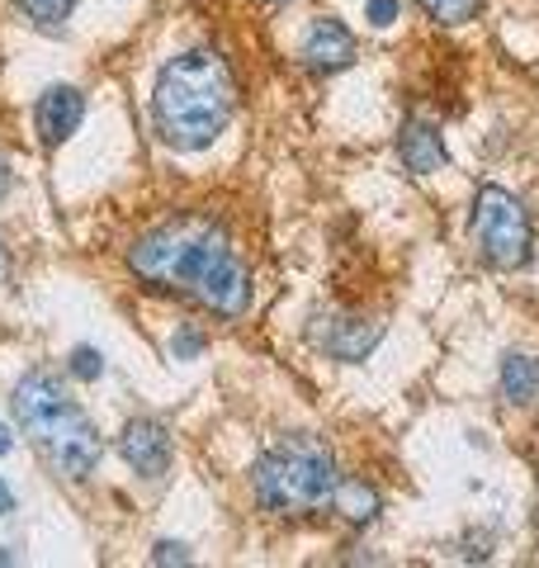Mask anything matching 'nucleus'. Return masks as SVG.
I'll use <instances>...</instances> for the list:
<instances>
[{
	"instance_id": "nucleus-1",
	"label": "nucleus",
	"mask_w": 539,
	"mask_h": 568,
	"mask_svg": "<svg viewBox=\"0 0 539 568\" xmlns=\"http://www.w3.org/2000/svg\"><path fill=\"white\" fill-rule=\"evenodd\" d=\"M129 271L156 294H185L213 317H242L251 308V271L213 219L156 223L129 246Z\"/></svg>"
},
{
	"instance_id": "nucleus-2",
	"label": "nucleus",
	"mask_w": 539,
	"mask_h": 568,
	"mask_svg": "<svg viewBox=\"0 0 539 568\" xmlns=\"http://www.w3.org/2000/svg\"><path fill=\"white\" fill-rule=\"evenodd\" d=\"M237 114V77L218 48H185L156 71L152 129L175 152L213 148Z\"/></svg>"
},
{
	"instance_id": "nucleus-3",
	"label": "nucleus",
	"mask_w": 539,
	"mask_h": 568,
	"mask_svg": "<svg viewBox=\"0 0 539 568\" xmlns=\"http://www.w3.org/2000/svg\"><path fill=\"white\" fill-rule=\"evenodd\" d=\"M14 417H20L24 436L33 440V450L43 455V465L67 478V484H85L104 459V440L95 432L85 407L71 398V388L52 375V369H29L14 384Z\"/></svg>"
},
{
	"instance_id": "nucleus-4",
	"label": "nucleus",
	"mask_w": 539,
	"mask_h": 568,
	"mask_svg": "<svg viewBox=\"0 0 539 568\" xmlns=\"http://www.w3.org/2000/svg\"><path fill=\"white\" fill-rule=\"evenodd\" d=\"M336 455L322 436L313 432H289L275 436L251 465V493L270 517L284 521H308L336 507Z\"/></svg>"
},
{
	"instance_id": "nucleus-5",
	"label": "nucleus",
	"mask_w": 539,
	"mask_h": 568,
	"mask_svg": "<svg viewBox=\"0 0 539 568\" xmlns=\"http://www.w3.org/2000/svg\"><path fill=\"white\" fill-rule=\"evenodd\" d=\"M469 237L478 246V256L492 271H526L535 261V223L530 209L501 185H478L474 194V213H469Z\"/></svg>"
},
{
	"instance_id": "nucleus-6",
	"label": "nucleus",
	"mask_w": 539,
	"mask_h": 568,
	"mask_svg": "<svg viewBox=\"0 0 539 568\" xmlns=\"http://www.w3.org/2000/svg\"><path fill=\"white\" fill-rule=\"evenodd\" d=\"M119 455L138 478H166L175 459V440L166 432V422L156 417H133L119 436Z\"/></svg>"
},
{
	"instance_id": "nucleus-7",
	"label": "nucleus",
	"mask_w": 539,
	"mask_h": 568,
	"mask_svg": "<svg viewBox=\"0 0 539 568\" xmlns=\"http://www.w3.org/2000/svg\"><path fill=\"white\" fill-rule=\"evenodd\" d=\"M313 342L327 351L332 361L359 365L374 346L384 342V323H374V317H355V313H327V317H317Z\"/></svg>"
},
{
	"instance_id": "nucleus-8",
	"label": "nucleus",
	"mask_w": 539,
	"mask_h": 568,
	"mask_svg": "<svg viewBox=\"0 0 539 568\" xmlns=\"http://www.w3.org/2000/svg\"><path fill=\"white\" fill-rule=\"evenodd\" d=\"M298 62L313 71V77H336L355 62V33L336 20V14H322V20L308 24L298 43Z\"/></svg>"
},
{
	"instance_id": "nucleus-9",
	"label": "nucleus",
	"mask_w": 539,
	"mask_h": 568,
	"mask_svg": "<svg viewBox=\"0 0 539 568\" xmlns=\"http://www.w3.org/2000/svg\"><path fill=\"white\" fill-rule=\"evenodd\" d=\"M85 123V95L77 85H48L33 104V129H39V142L52 152L62 148L67 138H77V129Z\"/></svg>"
},
{
	"instance_id": "nucleus-10",
	"label": "nucleus",
	"mask_w": 539,
	"mask_h": 568,
	"mask_svg": "<svg viewBox=\"0 0 539 568\" xmlns=\"http://www.w3.org/2000/svg\"><path fill=\"white\" fill-rule=\"evenodd\" d=\"M398 156L411 175H436L449 166V148H445V133L440 123L430 119H407L403 133H398Z\"/></svg>"
},
{
	"instance_id": "nucleus-11",
	"label": "nucleus",
	"mask_w": 539,
	"mask_h": 568,
	"mask_svg": "<svg viewBox=\"0 0 539 568\" xmlns=\"http://www.w3.org/2000/svg\"><path fill=\"white\" fill-rule=\"evenodd\" d=\"M501 398L511 407H530L539 398V361L511 351L507 361H501Z\"/></svg>"
},
{
	"instance_id": "nucleus-12",
	"label": "nucleus",
	"mask_w": 539,
	"mask_h": 568,
	"mask_svg": "<svg viewBox=\"0 0 539 568\" xmlns=\"http://www.w3.org/2000/svg\"><path fill=\"white\" fill-rule=\"evenodd\" d=\"M379 488L374 484H365V478H340V488H336V507L332 511H340L350 526H374L379 521Z\"/></svg>"
},
{
	"instance_id": "nucleus-13",
	"label": "nucleus",
	"mask_w": 539,
	"mask_h": 568,
	"mask_svg": "<svg viewBox=\"0 0 539 568\" xmlns=\"http://www.w3.org/2000/svg\"><path fill=\"white\" fill-rule=\"evenodd\" d=\"M20 10H24L29 20L39 24L43 33H58V29L71 20V10H77V0H20Z\"/></svg>"
},
{
	"instance_id": "nucleus-14",
	"label": "nucleus",
	"mask_w": 539,
	"mask_h": 568,
	"mask_svg": "<svg viewBox=\"0 0 539 568\" xmlns=\"http://www.w3.org/2000/svg\"><path fill=\"white\" fill-rule=\"evenodd\" d=\"M417 6H421L436 24L455 29V24H469V20H474V14L482 10V0H417Z\"/></svg>"
},
{
	"instance_id": "nucleus-15",
	"label": "nucleus",
	"mask_w": 539,
	"mask_h": 568,
	"mask_svg": "<svg viewBox=\"0 0 539 568\" xmlns=\"http://www.w3.org/2000/svg\"><path fill=\"white\" fill-rule=\"evenodd\" d=\"M67 375L81 379V384H95L104 375V355L95 346H77V351L67 355Z\"/></svg>"
},
{
	"instance_id": "nucleus-16",
	"label": "nucleus",
	"mask_w": 539,
	"mask_h": 568,
	"mask_svg": "<svg viewBox=\"0 0 539 568\" xmlns=\"http://www.w3.org/2000/svg\"><path fill=\"white\" fill-rule=\"evenodd\" d=\"M204 346H209V336H204L200 327H180V332L171 336V355H175V361H200Z\"/></svg>"
},
{
	"instance_id": "nucleus-17",
	"label": "nucleus",
	"mask_w": 539,
	"mask_h": 568,
	"mask_svg": "<svg viewBox=\"0 0 539 568\" xmlns=\"http://www.w3.org/2000/svg\"><path fill=\"white\" fill-rule=\"evenodd\" d=\"M365 20H369L374 29H388L393 20H398V0H369V6H365Z\"/></svg>"
},
{
	"instance_id": "nucleus-18",
	"label": "nucleus",
	"mask_w": 539,
	"mask_h": 568,
	"mask_svg": "<svg viewBox=\"0 0 539 568\" xmlns=\"http://www.w3.org/2000/svg\"><path fill=\"white\" fill-rule=\"evenodd\" d=\"M152 564H190V549L180 545V540H156Z\"/></svg>"
},
{
	"instance_id": "nucleus-19",
	"label": "nucleus",
	"mask_w": 539,
	"mask_h": 568,
	"mask_svg": "<svg viewBox=\"0 0 539 568\" xmlns=\"http://www.w3.org/2000/svg\"><path fill=\"white\" fill-rule=\"evenodd\" d=\"M10 185H14V171H10V162H6V156H0V204H6Z\"/></svg>"
},
{
	"instance_id": "nucleus-20",
	"label": "nucleus",
	"mask_w": 539,
	"mask_h": 568,
	"mask_svg": "<svg viewBox=\"0 0 539 568\" xmlns=\"http://www.w3.org/2000/svg\"><path fill=\"white\" fill-rule=\"evenodd\" d=\"M10 511H14V488L0 478V517H10Z\"/></svg>"
},
{
	"instance_id": "nucleus-21",
	"label": "nucleus",
	"mask_w": 539,
	"mask_h": 568,
	"mask_svg": "<svg viewBox=\"0 0 539 568\" xmlns=\"http://www.w3.org/2000/svg\"><path fill=\"white\" fill-rule=\"evenodd\" d=\"M14 450V432H10V426L6 422H0V459H6Z\"/></svg>"
},
{
	"instance_id": "nucleus-22",
	"label": "nucleus",
	"mask_w": 539,
	"mask_h": 568,
	"mask_svg": "<svg viewBox=\"0 0 539 568\" xmlns=\"http://www.w3.org/2000/svg\"><path fill=\"white\" fill-rule=\"evenodd\" d=\"M10 280V252H6V242H0V284Z\"/></svg>"
},
{
	"instance_id": "nucleus-23",
	"label": "nucleus",
	"mask_w": 539,
	"mask_h": 568,
	"mask_svg": "<svg viewBox=\"0 0 539 568\" xmlns=\"http://www.w3.org/2000/svg\"><path fill=\"white\" fill-rule=\"evenodd\" d=\"M265 6H284V0H265Z\"/></svg>"
}]
</instances>
